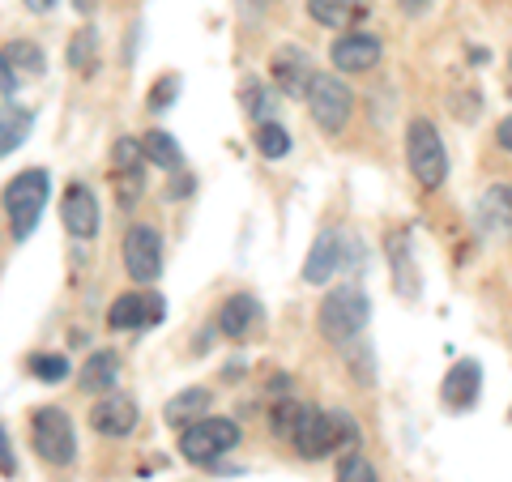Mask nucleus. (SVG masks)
I'll return each mask as SVG.
<instances>
[{
  "label": "nucleus",
  "instance_id": "6",
  "mask_svg": "<svg viewBox=\"0 0 512 482\" xmlns=\"http://www.w3.org/2000/svg\"><path fill=\"white\" fill-rule=\"evenodd\" d=\"M239 444V423L231 419H197L180 431V457L188 465H214Z\"/></svg>",
  "mask_w": 512,
  "mask_h": 482
},
{
  "label": "nucleus",
  "instance_id": "36",
  "mask_svg": "<svg viewBox=\"0 0 512 482\" xmlns=\"http://www.w3.org/2000/svg\"><path fill=\"white\" fill-rule=\"evenodd\" d=\"M397 5H402V13H410V18H423L431 9V0H397Z\"/></svg>",
  "mask_w": 512,
  "mask_h": 482
},
{
  "label": "nucleus",
  "instance_id": "8",
  "mask_svg": "<svg viewBox=\"0 0 512 482\" xmlns=\"http://www.w3.org/2000/svg\"><path fill=\"white\" fill-rule=\"evenodd\" d=\"M124 269L137 286H154L163 273V235L150 222H133L124 235Z\"/></svg>",
  "mask_w": 512,
  "mask_h": 482
},
{
  "label": "nucleus",
  "instance_id": "38",
  "mask_svg": "<svg viewBox=\"0 0 512 482\" xmlns=\"http://www.w3.org/2000/svg\"><path fill=\"white\" fill-rule=\"evenodd\" d=\"M184 192H192V175H180V180L171 184V197H184Z\"/></svg>",
  "mask_w": 512,
  "mask_h": 482
},
{
  "label": "nucleus",
  "instance_id": "26",
  "mask_svg": "<svg viewBox=\"0 0 512 482\" xmlns=\"http://www.w3.org/2000/svg\"><path fill=\"white\" fill-rule=\"evenodd\" d=\"M5 60L13 64V73H26V77H43V52L35 43L18 39L13 47H5Z\"/></svg>",
  "mask_w": 512,
  "mask_h": 482
},
{
  "label": "nucleus",
  "instance_id": "1",
  "mask_svg": "<svg viewBox=\"0 0 512 482\" xmlns=\"http://www.w3.org/2000/svg\"><path fill=\"white\" fill-rule=\"evenodd\" d=\"M299 457L320 461V457H333L342 448H359V427L346 410H316V406H299V419L291 427V436Z\"/></svg>",
  "mask_w": 512,
  "mask_h": 482
},
{
  "label": "nucleus",
  "instance_id": "29",
  "mask_svg": "<svg viewBox=\"0 0 512 482\" xmlns=\"http://www.w3.org/2000/svg\"><path fill=\"white\" fill-rule=\"evenodd\" d=\"M69 64H73V69H90V64H94V30H82V35H73V43H69Z\"/></svg>",
  "mask_w": 512,
  "mask_h": 482
},
{
  "label": "nucleus",
  "instance_id": "12",
  "mask_svg": "<svg viewBox=\"0 0 512 482\" xmlns=\"http://www.w3.org/2000/svg\"><path fill=\"white\" fill-rule=\"evenodd\" d=\"M60 218H64V227H69V235L94 239V231H99V201H94V192L86 184H69L64 188V201H60Z\"/></svg>",
  "mask_w": 512,
  "mask_h": 482
},
{
  "label": "nucleus",
  "instance_id": "3",
  "mask_svg": "<svg viewBox=\"0 0 512 482\" xmlns=\"http://www.w3.org/2000/svg\"><path fill=\"white\" fill-rule=\"evenodd\" d=\"M367 320H372V303H367V295L359 291V286H338V291H329L325 303H320L316 325L333 346H346L367 329Z\"/></svg>",
  "mask_w": 512,
  "mask_h": 482
},
{
  "label": "nucleus",
  "instance_id": "5",
  "mask_svg": "<svg viewBox=\"0 0 512 482\" xmlns=\"http://www.w3.org/2000/svg\"><path fill=\"white\" fill-rule=\"evenodd\" d=\"M308 111H312V124L316 128H325V133L338 137L342 128L350 124V111H355V94L346 90L342 77H333V73H312V82H308Z\"/></svg>",
  "mask_w": 512,
  "mask_h": 482
},
{
  "label": "nucleus",
  "instance_id": "28",
  "mask_svg": "<svg viewBox=\"0 0 512 482\" xmlns=\"http://www.w3.org/2000/svg\"><path fill=\"white\" fill-rule=\"evenodd\" d=\"M111 158H116L120 171H141V158H146V154H141V141L137 137H120L116 150H111Z\"/></svg>",
  "mask_w": 512,
  "mask_h": 482
},
{
  "label": "nucleus",
  "instance_id": "22",
  "mask_svg": "<svg viewBox=\"0 0 512 482\" xmlns=\"http://www.w3.org/2000/svg\"><path fill=\"white\" fill-rule=\"evenodd\" d=\"M30 111L26 107H18V103H5L0 107V154H9V150H18L22 141H26V133H30Z\"/></svg>",
  "mask_w": 512,
  "mask_h": 482
},
{
  "label": "nucleus",
  "instance_id": "15",
  "mask_svg": "<svg viewBox=\"0 0 512 482\" xmlns=\"http://www.w3.org/2000/svg\"><path fill=\"white\" fill-rule=\"evenodd\" d=\"M342 252H346V244H342L338 231H320L312 252H308V261H303V282H308V286H325L333 273L342 269Z\"/></svg>",
  "mask_w": 512,
  "mask_h": 482
},
{
  "label": "nucleus",
  "instance_id": "7",
  "mask_svg": "<svg viewBox=\"0 0 512 482\" xmlns=\"http://www.w3.org/2000/svg\"><path fill=\"white\" fill-rule=\"evenodd\" d=\"M30 440H35L39 457L47 465H73L77 461V431H73V419L60 406L35 410V419H30Z\"/></svg>",
  "mask_w": 512,
  "mask_h": 482
},
{
  "label": "nucleus",
  "instance_id": "33",
  "mask_svg": "<svg viewBox=\"0 0 512 482\" xmlns=\"http://www.w3.org/2000/svg\"><path fill=\"white\" fill-rule=\"evenodd\" d=\"M18 73H13V64L5 60V52H0V94H5V99H13V94H18Z\"/></svg>",
  "mask_w": 512,
  "mask_h": 482
},
{
  "label": "nucleus",
  "instance_id": "13",
  "mask_svg": "<svg viewBox=\"0 0 512 482\" xmlns=\"http://www.w3.org/2000/svg\"><path fill=\"white\" fill-rule=\"evenodd\" d=\"M478 389H483V367H478V359H461L448 367L440 397L448 410H470L478 401Z\"/></svg>",
  "mask_w": 512,
  "mask_h": 482
},
{
  "label": "nucleus",
  "instance_id": "21",
  "mask_svg": "<svg viewBox=\"0 0 512 482\" xmlns=\"http://www.w3.org/2000/svg\"><path fill=\"white\" fill-rule=\"evenodd\" d=\"M210 389H184V393H175L171 401H167V423H175V427H188V423H197L205 410H210Z\"/></svg>",
  "mask_w": 512,
  "mask_h": 482
},
{
  "label": "nucleus",
  "instance_id": "4",
  "mask_svg": "<svg viewBox=\"0 0 512 482\" xmlns=\"http://www.w3.org/2000/svg\"><path fill=\"white\" fill-rule=\"evenodd\" d=\"M406 163H410V175L427 192L444 184V175H448V150H444V141H440V128L431 124V120H410V128H406Z\"/></svg>",
  "mask_w": 512,
  "mask_h": 482
},
{
  "label": "nucleus",
  "instance_id": "30",
  "mask_svg": "<svg viewBox=\"0 0 512 482\" xmlns=\"http://www.w3.org/2000/svg\"><path fill=\"white\" fill-rule=\"evenodd\" d=\"M175 94H180V77L167 73L163 82H158V86L150 90V107H154V111H167V107L175 103Z\"/></svg>",
  "mask_w": 512,
  "mask_h": 482
},
{
  "label": "nucleus",
  "instance_id": "40",
  "mask_svg": "<svg viewBox=\"0 0 512 482\" xmlns=\"http://www.w3.org/2000/svg\"><path fill=\"white\" fill-rule=\"evenodd\" d=\"M248 5H256V9H269V5H274V0H248Z\"/></svg>",
  "mask_w": 512,
  "mask_h": 482
},
{
  "label": "nucleus",
  "instance_id": "16",
  "mask_svg": "<svg viewBox=\"0 0 512 482\" xmlns=\"http://www.w3.org/2000/svg\"><path fill=\"white\" fill-rule=\"evenodd\" d=\"M478 222H483V231L495 239L512 235V188L508 184H491L483 192V201H478Z\"/></svg>",
  "mask_w": 512,
  "mask_h": 482
},
{
  "label": "nucleus",
  "instance_id": "31",
  "mask_svg": "<svg viewBox=\"0 0 512 482\" xmlns=\"http://www.w3.org/2000/svg\"><path fill=\"white\" fill-rule=\"evenodd\" d=\"M137 192H141V171H120V180H116V197H120V205H133V201H137Z\"/></svg>",
  "mask_w": 512,
  "mask_h": 482
},
{
  "label": "nucleus",
  "instance_id": "9",
  "mask_svg": "<svg viewBox=\"0 0 512 482\" xmlns=\"http://www.w3.org/2000/svg\"><path fill=\"white\" fill-rule=\"evenodd\" d=\"M167 316V303L163 295H137V291H128L120 295L116 303H111V312H107V325L124 333V329H141V325H158V320Z\"/></svg>",
  "mask_w": 512,
  "mask_h": 482
},
{
  "label": "nucleus",
  "instance_id": "2",
  "mask_svg": "<svg viewBox=\"0 0 512 482\" xmlns=\"http://www.w3.org/2000/svg\"><path fill=\"white\" fill-rule=\"evenodd\" d=\"M47 197H52V175L43 167H30L22 175H13L9 188H5V210H9V231L13 239H30L39 227V218L47 210Z\"/></svg>",
  "mask_w": 512,
  "mask_h": 482
},
{
  "label": "nucleus",
  "instance_id": "27",
  "mask_svg": "<svg viewBox=\"0 0 512 482\" xmlns=\"http://www.w3.org/2000/svg\"><path fill=\"white\" fill-rule=\"evenodd\" d=\"M333 482H380V474H376V465L355 448V453H346L338 461V478H333Z\"/></svg>",
  "mask_w": 512,
  "mask_h": 482
},
{
  "label": "nucleus",
  "instance_id": "10",
  "mask_svg": "<svg viewBox=\"0 0 512 482\" xmlns=\"http://www.w3.org/2000/svg\"><path fill=\"white\" fill-rule=\"evenodd\" d=\"M380 39L376 35H367V30H346V35L333 43V69H342V73H367V69H376L380 64Z\"/></svg>",
  "mask_w": 512,
  "mask_h": 482
},
{
  "label": "nucleus",
  "instance_id": "35",
  "mask_svg": "<svg viewBox=\"0 0 512 482\" xmlns=\"http://www.w3.org/2000/svg\"><path fill=\"white\" fill-rule=\"evenodd\" d=\"M495 141H500V150L512 154V116L500 120V128H495Z\"/></svg>",
  "mask_w": 512,
  "mask_h": 482
},
{
  "label": "nucleus",
  "instance_id": "25",
  "mask_svg": "<svg viewBox=\"0 0 512 482\" xmlns=\"http://www.w3.org/2000/svg\"><path fill=\"white\" fill-rule=\"evenodd\" d=\"M256 150H261L265 158H286L291 154V133H286L282 124L265 120L261 128H256Z\"/></svg>",
  "mask_w": 512,
  "mask_h": 482
},
{
  "label": "nucleus",
  "instance_id": "14",
  "mask_svg": "<svg viewBox=\"0 0 512 482\" xmlns=\"http://www.w3.org/2000/svg\"><path fill=\"white\" fill-rule=\"evenodd\" d=\"M269 73H274V86L282 94H291V99H299V94H308V82H312V60L303 47H282V52L274 56V64H269Z\"/></svg>",
  "mask_w": 512,
  "mask_h": 482
},
{
  "label": "nucleus",
  "instance_id": "34",
  "mask_svg": "<svg viewBox=\"0 0 512 482\" xmlns=\"http://www.w3.org/2000/svg\"><path fill=\"white\" fill-rule=\"evenodd\" d=\"M244 103H248V116H265V111H269V107H265V90H261V86H256V90L248 86V90H244Z\"/></svg>",
  "mask_w": 512,
  "mask_h": 482
},
{
  "label": "nucleus",
  "instance_id": "23",
  "mask_svg": "<svg viewBox=\"0 0 512 482\" xmlns=\"http://www.w3.org/2000/svg\"><path fill=\"white\" fill-rule=\"evenodd\" d=\"M141 154H146L154 167H163V171H180V163H184V154H180V146H175V137L163 133V128H154V133L141 137Z\"/></svg>",
  "mask_w": 512,
  "mask_h": 482
},
{
  "label": "nucleus",
  "instance_id": "39",
  "mask_svg": "<svg viewBox=\"0 0 512 482\" xmlns=\"http://www.w3.org/2000/svg\"><path fill=\"white\" fill-rule=\"evenodd\" d=\"M77 9H82V13H90V9H94V0H77Z\"/></svg>",
  "mask_w": 512,
  "mask_h": 482
},
{
  "label": "nucleus",
  "instance_id": "24",
  "mask_svg": "<svg viewBox=\"0 0 512 482\" xmlns=\"http://www.w3.org/2000/svg\"><path fill=\"white\" fill-rule=\"evenodd\" d=\"M26 372L35 376L39 384H60V380H69V359L64 355H30Z\"/></svg>",
  "mask_w": 512,
  "mask_h": 482
},
{
  "label": "nucleus",
  "instance_id": "20",
  "mask_svg": "<svg viewBox=\"0 0 512 482\" xmlns=\"http://www.w3.org/2000/svg\"><path fill=\"white\" fill-rule=\"evenodd\" d=\"M308 13L320 26L346 30L355 18H363V0H308Z\"/></svg>",
  "mask_w": 512,
  "mask_h": 482
},
{
  "label": "nucleus",
  "instance_id": "19",
  "mask_svg": "<svg viewBox=\"0 0 512 482\" xmlns=\"http://www.w3.org/2000/svg\"><path fill=\"white\" fill-rule=\"evenodd\" d=\"M389 261H393L397 291H402L406 299H414L419 295V265H414V256H410L406 235H389Z\"/></svg>",
  "mask_w": 512,
  "mask_h": 482
},
{
  "label": "nucleus",
  "instance_id": "18",
  "mask_svg": "<svg viewBox=\"0 0 512 482\" xmlns=\"http://www.w3.org/2000/svg\"><path fill=\"white\" fill-rule=\"evenodd\" d=\"M256 312H261V303H256V295H248V291L231 295V299L218 308V329H222V337H244V333L252 329Z\"/></svg>",
  "mask_w": 512,
  "mask_h": 482
},
{
  "label": "nucleus",
  "instance_id": "32",
  "mask_svg": "<svg viewBox=\"0 0 512 482\" xmlns=\"http://www.w3.org/2000/svg\"><path fill=\"white\" fill-rule=\"evenodd\" d=\"M0 474H5V478L18 474V457H13V444H9L5 423H0Z\"/></svg>",
  "mask_w": 512,
  "mask_h": 482
},
{
  "label": "nucleus",
  "instance_id": "17",
  "mask_svg": "<svg viewBox=\"0 0 512 482\" xmlns=\"http://www.w3.org/2000/svg\"><path fill=\"white\" fill-rule=\"evenodd\" d=\"M116 380H120V355L116 350H94V355L86 359L82 367V393H111L116 389Z\"/></svg>",
  "mask_w": 512,
  "mask_h": 482
},
{
  "label": "nucleus",
  "instance_id": "11",
  "mask_svg": "<svg viewBox=\"0 0 512 482\" xmlns=\"http://www.w3.org/2000/svg\"><path fill=\"white\" fill-rule=\"evenodd\" d=\"M90 427L99 431V436L107 440H124V436H133V427H137V406L128 397L120 393H107L94 401V410H90Z\"/></svg>",
  "mask_w": 512,
  "mask_h": 482
},
{
  "label": "nucleus",
  "instance_id": "37",
  "mask_svg": "<svg viewBox=\"0 0 512 482\" xmlns=\"http://www.w3.org/2000/svg\"><path fill=\"white\" fill-rule=\"evenodd\" d=\"M22 5H26L30 13H52V9L60 5V0H22Z\"/></svg>",
  "mask_w": 512,
  "mask_h": 482
}]
</instances>
